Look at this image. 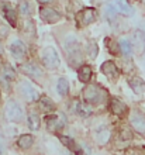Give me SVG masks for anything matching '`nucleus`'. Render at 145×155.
Instances as JSON below:
<instances>
[{
	"label": "nucleus",
	"instance_id": "1",
	"mask_svg": "<svg viewBox=\"0 0 145 155\" xmlns=\"http://www.w3.org/2000/svg\"><path fill=\"white\" fill-rule=\"evenodd\" d=\"M106 96H107L106 90L97 85H89L83 90V97L87 103H101Z\"/></svg>",
	"mask_w": 145,
	"mask_h": 155
},
{
	"label": "nucleus",
	"instance_id": "2",
	"mask_svg": "<svg viewBox=\"0 0 145 155\" xmlns=\"http://www.w3.org/2000/svg\"><path fill=\"white\" fill-rule=\"evenodd\" d=\"M42 62L44 65L48 68V69H57L59 66V55L52 47H48V48L44 49L42 52Z\"/></svg>",
	"mask_w": 145,
	"mask_h": 155
},
{
	"label": "nucleus",
	"instance_id": "3",
	"mask_svg": "<svg viewBox=\"0 0 145 155\" xmlns=\"http://www.w3.org/2000/svg\"><path fill=\"white\" fill-rule=\"evenodd\" d=\"M96 18V10L90 7H86L76 14V21L79 25H89L92 24Z\"/></svg>",
	"mask_w": 145,
	"mask_h": 155
},
{
	"label": "nucleus",
	"instance_id": "4",
	"mask_svg": "<svg viewBox=\"0 0 145 155\" xmlns=\"http://www.w3.org/2000/svg\"><path fill=\"white\" fill-rule=\"evenodd\" d=\"M45 123L51 131H58L66 124V118L62 113L59 114H52V116H47L45 117Z\"/></svg>",
	"mask_w": 145,
	"mask_h": 155
},
{
	"label": "nucleus",
	"instance_id": "5",
	"mask_svg": "<svg viewBox=\"0 0 145 155\" xmlns=\"http://www.w3.org/2000/svg\"><path fill=\"white\" fill-rule=\"evenodd\" d=\"M6 117L10 121H20L23 118V110L16 102H10L6 106Z\"/></svg>",
	"mask_w": 145,
	"mask_h": 155
},
{
	"label": "nucleus",
	"instance_id": "6",
	"mask_svg": "<svg viewBox=\"0 0 145 155\" xmlns=\"http://www.w3.org/2000/svg\"><path fill=\"white\" fill-rule=\"evenodd\" d=\"M40 16L45 23H49V24H54V23H57V21H59L62 18L61 13H58L57 10H54L51 7H41Z\"/></svg>",
	"mask_w": 145,
	"mask_h": 155
},
{
	"label": "nucleus",
	"instance_id": "7",
	"mask_svg": "<svg viewBox=\"0 0 145 155\" xmlns=\"http://www.w3.org/2000/svg\"><path fill=\"white\" fill-rule=\"evenodd\" d=\"M130 124L140 134H145V116L144 114L138 113V111H134L133 114L130 116Z\"/></svg>",
	"mask_w": 145,
	"mask_h": 155
},
{
	"label": "nucleus",
	"instance_id": "8",
	"mask_svg": "<svg viewBox=\"0 0 145 155\" xmlns=\"http://www.w3.org/2000/svg\"><path fill=\"white\" fill-rule=\"evenodd\" d=\"M111 6L117 13H120L123 16L131 17L134 14V8L130 6V3L127 0H111Z\"/></svg>",
	"mask_w": 145,
	"mask_h": 155
},
{
	"label": "nucleus",
	"instance_id": "9",
	"mask_svg": "<svg viewBox=\"0 0 145 155\" xmlns=\"http://www.w3.org/2000/svg\"><path fill=\"white\" fill-rule=\"evenodd\" d=\"M101 72L109 78L110 81H117L120 78V69L116 66V64L111 61H107L101 65Z\"/></svg>",
	"mask_w": 145,
	"mask_h": 155
},
{
	"label": "nucleus",
	"instance_id": "10",
	"mask_svg": "<svg viewBox=\"0 0 145 155\" xmlns=\"http://www.w3.org/2000/svg\"><path fill=\"white\" fill-rule=\"evenodd\" d=\"M18 90L21 92V94H23V97L25 100H28V102L37 100V92L28 82H21L20 85H18Z\"/></svg>",
	"mask_w": 145,
	"mask_h": 155
},
{
	"label": "nucleus",
	"instance_id": "11",
	"mask_svg": "<svg viewBox=\"0 0 145 155\" xmlns=\"http://www.w3.org/2000/svg\"><path fill=\"white\" fill-rule=\"evenodd\" d=\"M110 109H111V111H113L114 114L120 116V117H123V116L128 111L127 104L123 103L121 100H118V99H111V102H110Z\"/></svg>",
	"mask_w": 145,
	"mask_h": 155
},
{
	"label": "nucleus",
	"instance_id": "12",
	"mask_svg": "<svg viewBox=\"0 0 145 155\" xmlns=\"http://www.w3.org/2000/svg\"><path fill=\"white\" fill-rule=\"evenodd\" d=\"M12 52H13V55L14 57H17V58H23L27 54V47H25L21 41H13L12 42Z\"/></svg>",
	"mask_w": 145,
	"mask_h": 155
},
{
	"label": "nucleus",
	"instance_id": "13",
	"mask_svg": "<svg viewBox=\"0 0 145 155\" xmlns=\"http://www.w3.org/2000/svg\"><path fill=\"white\" fill-rule=\"evenodd\" d=\"M134 47L138 54H142L145 51V35L142 31H137L134 34Z\"/></svg>",
	"mask_w": 145,
	"mask_h": 155
},
{
	"label": "nucleus",
	"instance_id": "14",
	"mask_svg": "<svg viewBox=\"0 0 145 155\" xmlns=\"http://www.w3.org/2000/svg\"><path fill=\"white\" fill-rule=\"evenodd\" d=\"M130 86H131V89L135 92V93H142L145 90V82L142 81L141 78H138V76H134L131 78L128 81Z\"/></svg>",
	"mask_w": 145,
	"mask_h": 155
},
{
	"label": "nucleus",
	"instance_id": "15",
	"mask_svg": "<svg viewBox=\"0 0 145 155\" xmlns=\"http://www.w3.org/2000/svg\"><path fill=\"white\" fill-rule=\"evenodd\" d=\"M34 144V137L31 134H23L17 141V145L23 150H28L31 148V145Z\"/></svg>",
	"mask_w": 145,
	"mask_h": 155
},
{
	"label": "nucleus",
	"instance_id": "16",
	"mask_svg": "<svg viewBox=\"0 0 145 155\" xmlns=\"http://www.w3.org/2000/svg\"><path fill=\"white\" fill-rule=\"evenodd\" d=\"M23 72L25 75H28L31 78H40L42 75V72L40 71V68L37 65H32V64H27V65L23 66Z\"/></svg>",
	"mask_w": 145,
	"mask_h": 155
},
{
	"label": "nucleus",
	"instance_id": "17",
	"mask_svg": "<svg viewBox=\"0 0 145 155\" xmlns=\"http://www.w3.org/2000/svg\"><path fill=\"white\" fill-rule=\"evenodd\" d=\"M40 107L42 109V111H45V113H51V111L55 110L54 102L49 97H47V96H42V97L40 99Z\"/></svg>",
	"mask_w": 145,
	"mask_h": 155
},
{
	"label": "nucleus",
	"instance_id": "18",
	"mask_svg": "<svg viewBox=\"0 0 145 155\" xmlns=\"http://www.w3.org/2000/svg\"><path fill=\"white\" fill-rule=\"evenodd\" d=\"M79 79H81V82H83V83H87L90 79H92V68L87 65L85 66H81L79 68Z\"/></svg>",
	"mask_w": 145,
	"mask_h": 155
},
{
	"label": "nucleus",
	"instance_id": "19",
	"mask_svg": "<svg viewBox=\"0 0 145 155\" xmlns=\"http://www.w3.org/2000/svg\"><path fill=\"white\" fill-rule=\"evenodd\" d=\"M110 140V131L107 128H101L100 131L96 133V141L99 145H104V144L109 143Z\"/></svg>",
	"mask_w": 145,
	"mask_h": 155
},
{
	"label": "nucleus",
	"instance_id": "20",
	"mask_svg": "<svg viewBox=\"0 0 145 155\" xmlns=\"http://www.w3.org/2000/svg\"><path fill=\"white\" fill-rule=\"evenodd\" d=\"M120 49L121 52H123V55H125V57H130L131 54H133V47L134 45L131 44V41L127 40V38H123V40H120Z\"/></svg>",
	"mask_w": 145,
	"mask_h": 155
},
{
	"label": "nucleus",
	"instance_id": "21",
	"mask_svg": "<svg viewBox=\"0 0 145 155\" xmlns=\"http://www.w3.org/2000/svg\"><path fill=\"white\" fill-rule=\"evenodd\" d=\"M59 140H61V143L64 144L65 147H68L69 150H72V151L76 152V155H82V151L79 150V147H77L76 144L73 143L71 138H68V137H65V135H59Z\"/></svg>",
	"mask_w": 145,
	"mask_h": 155
},
{
	"label": "nucleus",
	"instance_id": "22",
	"mask_svg": "<svg viewBox=\"0 0 145 155\" xmlns=\"http://www.w3.org/2000/svg\"><path fill=\"white\" fill-rule=\"evenodd\" d=\"M76 111L77 114L81 116V117H89V116L92 114V106L90 104H86V103H79L76 107Z\"/></svg>",
	"mask_w": 145,
	"mask_h": 155
},
{
	"label": "nucleus",
	"instance_id": "23",
	"mask_svg": "<svg viewBox=\"0 0 145 155\" xmlns=\"http://www.w3.org/2000/svg\"><path fill=\"white\" fill-rule=\"evenodd\" d=\"M57 89H58V93L61 96H66L69 92V82L65 79V78H61L58 81V85H57Z\"/></svg>",
	"mask_w": 145,
	"mask_h": 155
},
{
	"label": "nucleus",
	"instance_id": "24",
	"mask_svg": "<svg viewBox=\"0 0 145 155\" xmlns=\"http://www.w3.org/2000/svg\"><path fill=\"white\" fill-rule=\"evenodd\" d=\"M28 124H30V128H31L32 131H35L40 128V117H38V114H37L35 111H30Z\"/></svg>",
	"mask_w": 145,
	"mask_h": 155
},
{
	"label": "nucleus",
	"instance_id": "25",
	"mask_svg": "<svg viewBox=\"0 0 145 155\" xmlns=\"http://www.w3.org/2000/svg\"><path fill=\"white\" fill-rule=\"evenodd\" d=\"M14 76H16V74H14V69H13L10 65H6L3 69V78L4 81L7 82H12L13 79H14Z\"/></svg>",
	"mask_w": 145,
	"mask_h": 155
},
{
	"label": "nucleus",
	"instance_id": "26",
	"mask_svg": "<svg viewBox=\"0 0 145 155\" xmlns=\"http://www.w3.org/2000/svg\"><path fill=\"white\" fill-rule=\"evenodd\" d=\"M6 18H7V21L10 23V25L16 27L17 17H16V13H14V10H12V8H7V12H6Z\"/></svg>",
	"mask_w": 145,
	"mask_h": 155
},
{
	"label": "nucleus",
	"instance_id": "27",
	"mask_svg": "<svg viewBox=\"0 0 145 155\" xmlns=\"http://www.w3.org/2000/svg\"><path fill=\"white\" fill-rule=\"evenodd\" d=\"M120 137H121V140L127 141V140H131V138H133V133H131V131H130V128H127V127H121Z\"/></svg>",
	"mask_w": 145,
	"mask_h": 155
},
{
	"label": "nucleus",
	"instance_id": "28",
	"mask_svg": "<svg viewBox=\"0 0 145 155\" xmlns=\"http://www.w3.org/2000/svg\"><path fill=\"white\" fill-rule=\"evenodd\" d=\"M89 55L92 58H96V55H97V44L94 42V41H90L89 42Z\"/></svg>",
	"mask_w": 145,
	"mask_h": 155
},
{
	"label": "nucleus",
	"instance_id": "29",
	"mask_svg": "<svg viewBox=\"0 0 145 155\" xmlns=\"http://www.w3.org/2000/svg\"><path fill=\"white\" fill-rule=\"evenodd\" d=\"M18 12L21 13V14H30V6L27 2H21L20 6H18Z\"/></svg>",
	"mask_w": 145,
	"mask_h": 155
},
{
	"label": "nucleus",
	"instance_id": "30",
	"mask_svg": "<svg viewBox=\"0 0 145 155\" xmlns=\"http://www.w3.org/2000/svg\"><path fill=\"white\" fill-rule=\"evenodd\" d=\"M38 2H40V3H54V2H55V0H38Z\"/></svg>",
	"mask_w": 145,
	"mask_h": 155
},
{
	"label": "nucleus",
	"instance_id": "31",
	"mask_svg": "<svg viewBox=\"0 0 145 155\" xmlns=\"http://www.w3.org/2000/svg\"><path fill=\"white\" fill-rule=\"evenodd\" d=\"M2 52H3V51H2V48H0V54H2Z\"/></svg>",
	"mask_w": 145,
	"mask_h": 155
},
{
	"label": "nucleus",
	"instance_id": "32",
	"mask_svg": "<svg viewBox=\"0 0 145 155\" xmlns=\"http://www.w3.org/2000/svg\"><path fill=\"white\" fill-rule=\"evenodd\" d=\"M0 99H2V97H0Z\"/></svg>",
	"mask_w": 145,
	"mask_h": 155
}]
</instances>
